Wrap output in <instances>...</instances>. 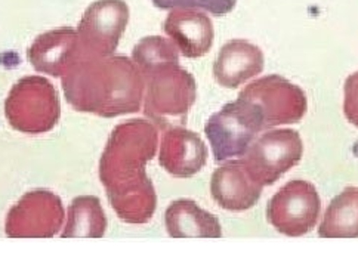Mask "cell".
I'll return each mask as SVG.
<instances>
[{
	"instance_id": "3",
	"label": "cell",
	"mask_w": 358,
	"mask_h": 269,
	"mask_svg": "<svg viewBox=\"0 0 358 269\" xmlns=\"http://www.w3.org/2000/svg\"><path fill=\"white\" fill-rule=\"evenodd\" d=\"M144 79L147 117L164 131L184 124L197 96L194 77L179 64H171L152 71Z\"/></svg>"
},
{
	"instance_id": "2",
	"label": "cell",
	"mask_w": 358,
	"mask_h": 269,
	"mask_svg": "<svg viewBox=\"0 0 358 269\" xmlns=\"http://www.w3.org/2000/svg\"><path fill=\"white\" fill-rule=\"evenodd\" d=\"M159 145L157 127L144 120L132 119L114 127L99 161V179L106 185L114 179L145 172L155 159Z\"/></svg>"
},
{
	"instance_id": "10",
	"label": "cell",
	"mask_w": 358,
	"mask_h": 269,
	"mask_svg": "<svg viewBox=\"0 0 358 269\" xmlns=\"http://www.w3.org/2000/svg\"><path fill=\"white\" fill-rule=\"evenodd\" d=\"M129 22L124 0H96L83 14L78 34L87 54L113 55Z\"/></svg>"
},
{
	"instance_id": "17",
	"label": "cell",
	"mask_w": 358,
	"mask_h": 269,
	"mask_svg": "<svg viewBox=\"0 0 358 269\" xmlns=\"http://www.w3.org/2000/svg\"><path fill=\"white\" fill-rule=\"evenodd\" d=\"M164 224L173 238H220L222 228L218 217L191 200H176L166 210Z\"/></svg>"
},
{
	"instance_id": "15",
	"label": "cell",
	"mask_w": 358,
	"mask_h": 269,
	"mask_svg": "<svg viewBox=\"0 0 358 269\" xmlns=\"http://www.w3.org/2000/svg\"><path fill=\"white\" fill-rule=\"evenodd\" d=\"M164 33L171 37L184 57L206 55L213 43V24L197 9H172L164 21Z\"/></svg>"
},
{
	"instance_id": "6",
	"label": "cell",
	"mask_w": 358,
	"mask_h": 269,
	"mask_svg": "<svg viewBox=\"0 0 358 269\" xmlns=\"http://www.w3.org/2000/svg\"><path fill=\"white\" fill-rule=\"evenodd\" d=\"M257 107L262 115L264 131L303 119L308 101L302 89L280 75H266L248 85L238 95Z\"/></svg>"
},
{
	"instance_id": "16",
	"label": "cell",
	"mask_w": 358,
	"mask_h": 269,
	"mask_svg": "<svg viewBox=\"0 0 358 269\" xmlns=\"http://www.w3.org/2000/svg\"><path fill=\"white\" fill-rule=\"evenodd\" d=\"M262 50L243 38H234L222 46L213 64L215 80L222 87L236 89L264 70Z\"/></svg>"
},
{
	"instance_id": "21",
	"label": "cell",
	"mask_w": 358,
	"mask_h": 269,
	"mask_svg": "<svg viewBox=\"0 0 358 269\" xmlns=\"http://www.w3.org/2000/svg\"><path fill=\"white\" fill-rule=\"evenodd\" d=\"M159 9H197L212 15H225L231 12L237 0H152Z\"/></svg>"
},
{
	"instance_id": "13",
	"label": "cell",
	"mask_w": 358,
	"mask_h": 269,
	"mask_svg": "<svg viewBox=\"0 0 358 269\" xmlns=\"http://www.w3.org/2000/svg\"><path fill=\"white\" fill-rule=\"evenodd\" d=\"M104 187L111 208L122 221L134 225L151 221L157 208V196L145 172L120 177V181L116 179Z\"/></svg>"
},
{
	"instance_id": "9",
	"label": "cell",
	"mask_w": 358,
	"mask_h": 269,
	"mask_svg": "<svg viewBox=\"0 0 358 269\" xmlns=\"http://www.w3.org/2000/svg\"><path fill=\"white\" fill-rule=\"evenodd\" d=\"M64 222L61 198L46 189L27 192L8 213L5 233L10 238H50Z\"/></svg>"
},
{
	"instance_id": "22",
	"label": "cell",
	"mask_w": 358,
	"mask_h": 269,
	"mask_svg": "<svg viewBox=\"0 0 358 269\" xmlns=\"http://www.w3.org/2000/svg\"><path fill=\"white\" fill-rule=\"evenodd\" d=\"M343 112L348 122L358 127V71L351 74L345 82Z\"/></svg>"
},
{
	"instance_id": "14",
	"label": "cell",
	"mask_w": 358,
	"mask_h": 269,
	"mask_svg": "<svg viewBox=\"0 0 358 269\" xmlns=\"http://www.w3.org/2000/svg\"><path fill=\"white\" fill-rule=\"evenodd\" d=\"M159 161L172 176L189 177L206 166L208 148L196 132L181 126L171 127L162 138Z\"/></svg>"
},
{
	"instance_id": "7",
	"label": "cell",
	"mask_w": 358,
	"mask_h": 269,
	"mask_svg": "<svg viewBox=\"0 0 358 269\" xmlns=\"http://www.w3.org/2000/svg\"><path fill=\"white\" fill-rule=\"evenodd\" d=\"M322 200L311 182L290 181L268 203L266 219L280 234L302 237L315 226Z\"/></svg>"
},
{
	"instance_id": "12",
	"label": "cell",
	"mask_w": 358,
	"mask_h": 269,
	"mask_svg": "<svg viewBox=\"0 0 358 269\" xmlns=\"http://www.w3.org/2000/svg\"><path fill=\"white\" fill-rule=\"evenodd\" d=\"M264 185L250 173L245 160H231L212 175L210 192L215 203L228 212H245L261 198Z\"/></svg>"
},
{
	"instance_id": "1",
	"label": "cell",
	"mask_w": 358,
	"mask_h": 269,
	"mask_svg": "<svg viewBox=\"0 0 358 269\" xmlns=\"http://www.w3.org/2000/svg\"><path fill=\"white\" fill-rule=\"evenodd\" d=\"M70 106L99 117H117L141 110L145 79L136 64L123 55H89L62 75Z\"/></svg>"
},
{
	"instance_id": "11",
	"label": "cell",
	"mask_w": 358,
	"mask_h": 269,
	"mask_svg": "<svg viewBox=\"0 0 358 269\" xmlns=\"http://www.w3.org/2000/svg\"><path fill=\"white\" fill-rule=\"evenodd\" d=\"M86 54L78 30L58 29L37 37L29 48L27 58L39 73L62 77Z\"/></svg>"
},
{
	"instance_id": "4",
	"label": "cell",
	"mask_w": 358,
	"mask_h": 269,
	"mask_svg": "<svg viewBox=\"0 0 358 269\" xmlns=\"http://www.w3.org/2000/svg\"><path fill=\"white\" fill-rule=\"evenodd\" d=\"M5 115L15 131L41 135L57 126L61 106L54 85L45 77H22L14 86L5 102Z\"/></svg>"
},
{
	"instance_id": "18",
	"label": "cell",
	"mask_w": 358,
	"mask_h": 269,
	"mask_svg": "<svg viewBox=\"0 0 358 269\" xmlns=\"http://www.w3.org/2000/svg\"><path fill=\"white\" fill-rule=\"evenodd\" d=\"M322 238L358 237V188H345L331 200L318 226Z\"/></svg>"
},
{
	"instance_id": "8",
	"label": "cell",
	"mask_w": 358,
	"mask_h": 269,
	"mask_svg": "<svg viewBox=\"0 0 358 269\" xmlns=\"http://www.w3.org/2000/svg\"><path fill=\"white\" fill-rule=\"evenodd\" d=\"M303 144L301 135L292 129L270 131L253 140L245 152V163L253 177L270 187L301 161Z\"/></svg>"
},
{
	"instance_id": "5",
	"label": "cell",
	"mask_w": 358,
	"mask_h": 269,
	"mask_svg": "<svg viewBox=\"0 0 358 269\" xmlns=\"http://www.w3.org/2000/svg\"><path fill=\"white\" fill-rule=\"evenodd\" d=\"M264 131L262 115L250 102L237 98L208 120L204 132L216 161H227L245 152L257 135Z\"/></svg>"
},
{
	"instance_id": "19",
	"label": "cell",
	"mask_w": 358,
	"mask_h": 269,
	"mask_svg": "<svg viewBox=\"0 0 358 269\" xmlns=\"http://www.w3.org/2000/svg\"><path fill=\"white\" fill-rule=\"evenodd\" d=\"M107 231V217L96 197L74 198L69 208L62 238H101Z\"/></svg>"
},
{
	"instance_id": "20",
	"label": "cell",
	"mask_w": 358,
	"mask_h": 269,
	"mask_svg": "<svg viewBox=\"0 0 358 269\" xmlns=\"http://www.w3.org/2000/svg\"><path fill=\"white\" fill-rule=\"evenodd\" d=\"M132 58L143 75L147 77L164 66L179 64V49L169 38L150 36L134 48Z\"/></svg>"
}]
</instances>
